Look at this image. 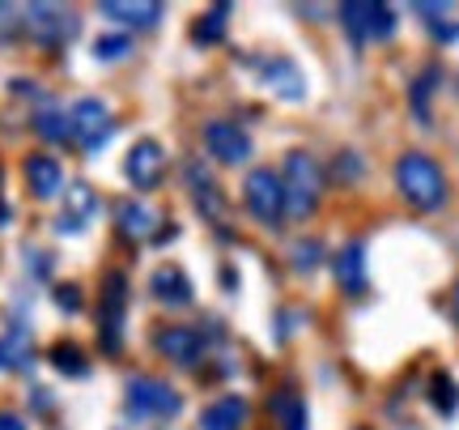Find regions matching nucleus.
<instances>
[{"label": "nucleus", "mask_w": 459, "mask_h": 430, "mask_svg": "<svg viewBox=\"0 0 459 430\" xmlns=\"http://www.w3.org/2000/svg\"><path fill=\"white\" fill-rule=\"evenodd\" d=\"M395 188H400V197L409 200L412 209H421V214H434V209H443L446 200V175L443 166L434 162L429 154H404L400 162H395Z\"/></svg>", "instance_id": "1"}, {"label": "nucleus", "mask_w": 459, "mask_h": 430, "mask_svg": "<svg viewBox=\"0 0 459 430\" xmlns=\"http://www.w3.org/2000/svg\"><path fill=\"white\" fill-rule=\"evenodd\" d=\"M281 183H285V209H294V217H307L324 197V166L307 149H290Z\"/></svg>", "instance_id": "2"}, {"label": "nucleus", "mask_w": 459, "mask_h": 430, "mask_svg": "<svg viewBox=\"0 0 459 430\" xmlns=\"http://www.w3.org/2000/svg\"><path fill=\"white\" fill-rule=\"evenodd\" d=\"M243 200H247V214L264 222V226H281L285 217V183L273 175V171H251L243 183Z\"/></svg>", "instance_id": "3"}, {"label": "nucleus", "mask_w": 459, "mask_h": 430, "mask_svg": "<svg viewBox=\"0 0 459 430\" xmlns=\"http://www.w3.org/2000/svg\"><path fill=\"white\" fill-rule=\"evenodd\" d=\"M341 22L349 26L353 43L387 39L395 31V9L392 4H378V0H349V4H341Z\"/></svg>", "instance_id": "4"}, {"label": "nucleus", "mask_w": 459, "mask_h": 430, "mask_svg": "<svg viewBox=\"0 0 459 430\" xmlns=\"http://www.w3.org/2000/svg\"><path fill=\"white\" fill-rule=\"evenodd\" d=\"M68 133L77 136V145H82L85 154L102 149V145H107V136L115 133L107 102H102V99H82L73 111H68Z\"/></svg>", "instance_id": "5"}, {"label": "nucleus", "mask_w": 459, "mask_h": 430, "mask_svg": "<svg viewBox=\"0 0 459 430\" xmlns=\"http://www.w3.org/2000/svg\"><path fill=\"white\" fill-rule=\"evenodd\" d=\"M124 392H128L132 409L145 414V417H175L183 409L179 392H175L166 380H153V375H132Z\"/></svg>", "instance_id": "6"}, {"label": "nucleus", "mask_w": 459, "mask_h": 430, "mask_svg": "<svg viewBox=\"0 0 459 430\" xmlns=\"http://www.w3.org/2000/svg\"><path fill=\"white\" fill-rule=\"evenodd\" d=\"M22 26L43 43V48H65L68 39L77 34V17L68 13V9H60V4H30L26 9V17H22Z\"/></svg>", "instance_id": "7"}, {"label": "nucleus", "mask_w": 459, "mask_h": 430, "mask_svg": "<svg viewBox=\"0 0 459 430\" xmlns=\"http://www.w3.org/2000/svg\"><path fill=\"white\" fill-rule=\"evenodd\" d=\"M124 312H128V282H124V273H107V277H102V307H99L102 349H119Z\"/></svg>", "instance_id": "8"}, {"label": "nucleus", "mask_w": 459, "mask_h": 430, "mask_svg": "<svg viewBox=\"0 0 459 430\" xmlns=\"http://www.w3.org/2000/svg\"><path fill=\"white\" fill-rule=\"evenodd\" d=\"M183 180H187V192H192V200H196L200 217H204V222H213V226H221V222H226V197H221L217 180L209 175V166L187 162L183 166Z\"/></svg>", "instance_id": "9"}, {"label": "nucleus", "mask_w": 459, "mask_h": 430, "mask_svg": "<svg viewBox=\"0 0 459 430\" xmlns=\"http://www.w3.org/2000/svg\"><path fill=\"white\" fill-rule=\"evenodd\" d=\"M204 145H209V154H213L217 162H226V166H238L251 158V136L234 119H213L204 128Z\"/></svg>", "instance_id": "10"}, {"label": "nucleus", "mask_w": 459, "mask_h": 430, "mask_svg": "<svg viewBox=\"0 0 459 430\" xmlns=\"http://www.w3.org/2000/svg\"><path fill=\"white\" fill-rule=\"evenodd\" d=\"M166 171V154L158 141H136L128 154V162H124V175H128L132 188H141V192H149V188H158V180H162Z\"/></svg>", "instance_id": "11"}, {"label": "nucleus", "mask_w": 459, "mask_h": 430, "mask_svg": "<svg viewBox=\"0 0 459 430\" xmlns=\"http://www.w3.org/2000/svg\"><path fill=\"white\" fill-rule=\"evenodd\" d=\"M149 290H153V298H158L162 307H187V303L196 298V285H192V277H187L179 265L153 268V277H149Z\"/></svg>", "instance_id": "12"}, {"label": "nucleus", "mask_w": 459, "mask_h": 430, "mask_svg": "<svg viewBox=\"0 0 459 430\" xmlns=\"http://www.w3.org/2000/svg\"><path fill=\"white\" fill-rule=\"evenodd\" d=\"M158 354L179 366H196L200 354H204V341H200V332H192L187 324H170V329L158 332Z\"/></svg>", "instance_id": "13"}, {"label": "nucleus", "mask_w": 459, "mask_h": 430, "mask_svg": "<svg viewBox=\"0 0 459 430\" xmlns=\"http://www.w3.org/2000/svg\"><path fill=\"white\" fill-rule=\"evenodd\" d=\"M94 214H99V197H94V188H90V183H73V188H68V209L56 217V231L60 234H82Z\"/></svg>", "instance_id": "14"}, {"label": "nucleus", "mask_w": 459, "mask_h": 430, "mask_svg": "<svg viewBox=\"0 0 459 430\" xmlns=\"http://www.w3.org/2000/svg\"><path fill=\"white\" fill-rule=\"evenodd\" d=\"M26 188H30L39 200H51L65 192V171L51 154H30L26 158Z\"/></svg>", "instance_id": "15"}, {"label": "nucleus", "mask_w": 459, "mask_h": 430, "mask_svg": "<svg viewBox=\"0 0 459 430\" xmlns=\"http://www.w3.org/2000/svg\"><path fill=\"white\" fill-rule=\"evenodd\" d=\"M99 9L111 17V22H124V26H141V31L162 22V4H153V0H102Z\"/></svg>", "instance_id": "16"}, {"label": "nucleus", "mask_w": 459, "mask_h": 430, "mask_svg": "<svg viewBox=\"0 0 459 430\" xmlns=\"http://www.w3.org/2000/svg\"><path fill=\"white\" fill-rule=\"evenodd\" d=\"M332 268H336V282H341L344 294H361L366 290V248H361L358 239L344 243L341 256L332 260Z\"/></svg>", "instance_id": "17"}, {"label": "nucleus", "mask_w": 459, "mask_h": 430, "mask_svg": "<svg viewBox=\"0 0 459 430\" xmlns=\"http://www.w3.org/2000/svg\"><path fill=\"white\" fill-rule=\"evenodd\" d=\"M247 426V400L243 397H217L204 414L200 430H243Z\"/></svg>", "instance_id": "18"}, {"label": "nucleus", "mask_w": 459, "mask_h": 430, "mask_svg": "<svg viewBox=\"0 0 459 430\" xmlns=\"http://www.w3.org/2000/svg\"><path fill=\"white\" fill-rule=\"evenodd\" d=\"M115 217H119V231L128 234V239H149L153 226H158V214L149 209L145 200H119Z\"/></svg>", "instance_id": "19"}, {"label": "nucleus", "mask_w": 459, "mask_h": 430, "mask_svg": "<svg viewBox=\"0 0 459 430\" xmlns=\"http://www.w3.org/2000/svg\"><path fill=\"white\" fill-rule=\"evenodd\" d=\"M264 82L273 85V94L285 102H298L302 94H307V85H302V73H298L290 60H268L264 65Z\"/></svg>", "instance_id": "20"}, {"label": "nucleus", "mask_w": 459, "mask_h": 430, "mask_svg": "<svg viewBox=\"0 0 459 430\" xmlns=\"http://www.w3.org/2000/svg\"><path fill=\"white\" fill-rule=\"evenodd\" d=\"M273 409L281 417V430H307V405L294 392H277L273 397Z\"/></svg>", "instance_id": "21"}, {"label": "nucleus", "mask_w": 459, "mask_h": 430, "mask_svg": "<svg viewBox=\"0 0 459 430\" xmlns=\"http://www.w3.org/2000/svg\"><path fill=\"white\" fill-rule=\"evenodd\" d=\"M48 358H51V366H56L60 375H73V380L90 371V363H85V354H82L77 346H73V341H60V346H51Z\"/></svg>", "instance_id": "22"}, {"label": "nucleus", "mask_w": 459, "mask_h": 430, "mask_svg": "<svg viewBox=\"0 0 459 430\" xmlns=\"http://www.w3.org/2000/svg\"><path fill=\"white\" fill-rule=\"evenodd\" d=\"M429 400H434V409L446 414V417L459 409V388H455V380H451L446 371H438V375L429 380Z\"/></svg>", "instance_id": "23"}, {"label": "nucleus", "mask_w": 459, "mask_h": 430, "mask_svg": "<svg viewBox=\"0 0 459 430\" xmlns=\"http://www.w3.org/2000/svg\"><path fill=\"white\" fill-rule=\"evenodd\" d=\"M34 133L43 136V141H65V136H73L68 133V116L56 111V107H43V111L34 116Z\"/></svg>", "instance_id": "24"}, {"label": "nucleus", "mask_w": 459, "mask_h": 430, "mask_svg": "<svg viewBox=\"0 0 459 430\" xmlns=\"http://www.w3.org/2000/svg\"><path fill=\"white\" fill-rule=\"evenodd\" d=\"M226 22H230V4H213V9L204 13V22L196 26V39H200V43H213V39H221V34H226Z\"/></svg>", "instance_id": "25"}, {"label": "nucleus", "mask_w": 459, "mask_h": 430, "mask_svg": "<svg viewBox=\"0 0 459 430\" xmlns=\"http://www.w3.org/2000/svg\"><path fill=\"white\" fill-rule=\"evenodd\" d=\"M319 256H324V243H319V239H302V243H294V251H290V260H294L298 273H311V268L319 265Z\"/></svg>", "instance_id": "26"}, {"label": "nucleus", "mask_w": 459, "mask_h": 430, "mask_svg": "<svg viewBox=\"0 0 459 430\" xmlns=\"http://www.w3.org/2000/svg\"><path fill=\"white\" fill-rule=\"evenodd\" d=\"M128 51H132L128 34H102L99 43H94V56H99V60H124Z\"/></svg>", "instance_id": "27"}, {"label": "nucleus", "mask_w": 459, "mask_h": 430, "mask_svg": "<svg viewBox=\"0 0 459 430\" xmlns=\"http://www.w3.org/2000/svg\"><path fill=\"white\" fill-rule=\"evenodd\" d=\"M434 82H438V73L429 68V73H421V77H417V85H412V107H417V116H421V124H429L426 94H429V90H434Z\"/></svg>", "instance_id": "28"}, {"label": "nucleus", "mask_w": 459, "mask_h": 430, "mask_svg": "<svg viewBox=\"0 0 459 430\" xmlns=\"http://www.w3.org/2000/svg\"><path fill=\"white\" fill-rule=\"evenodd\" d=\"M22 31V9L13 4H0V39H9V34Z\"/></svg>", "instance_id": "29"}, {"label": "nucleus", "mask_w": 459, "mask_h": 430, "mask_svg": "<svg viewBox=\"0 0 459 430\" xmlns=\"http://www.w3.org/2000/svg\"><path fill=\"white\" fill-rule=\"evenodd\" d=\"M56 303H60V312H82V294H77V285H56Z\"/></svg>", "instance_id": "30"}, {"label": "nucleus", "mask_w": 459, "mask_h": 430, "mask_svg": "<svg viewBox=\"0 0 459 430\" xmlns=\"http://www.w3.org/2000/svg\"><path fill=\"white\" fill-rule=\"evenodd\" d=\"M0 430H26V422L17 414H9V409H0Z\"/></svg>", "instance_id": "31"}, {"label": "nucleus", "mask_w": 459, "mask_h": 430, "mask_svg": "<svg viewBox=\"0 0 459 430\" xmlns=\"http://www.w3.org/2000/svg\"><path fill=\"white\" fill-rule=\"evenodd\" d=\"M9 217H13V209H9V200L0 197V226H4V222H9Z\"/></svg>", "instance_id": "32"}, {"label": "nucleus", "mask_w": 459, "mask_h": 430, "mask_svg": "<svg viewBox=\"0 0 459 430\" xmlns=\"http://www.w3.org/2000/svg\"><path fill=\"white\" fill-rule=\"evenodd\" d=\"M455 315H459V290H455Z\"/></svg>", "instance_id": "33"}, {"label": "nucleus", "mask_w": 459, "mask_h": 430, "mask_svg": "<svg viewBox=\"0 0 459 430\" xmlns=\"http://www.w3.org/2000/svg\"><path fill=\"white\" fill-rule=\"evenodd\" d=\"M0 366H4V349H0Z\"/></svg>", "instance_id": "34"}]
</instances>
